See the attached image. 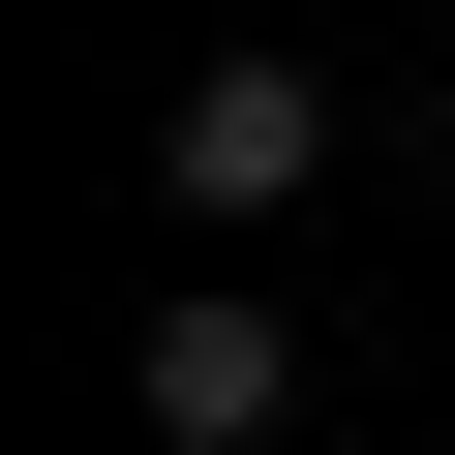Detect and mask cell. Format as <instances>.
Wrapping results in <instances>:
<instances>
[{
    "label": "cell",
    "instance_id": "obj_1",
    "mask_svg": "<svg viewBox=\"0 0 455 455\" xmlns=\"http://www.w3.org/2000/svg\"><path fill=\"white\" fill-rule=\"evenodd\" d=\"M304 182H334V61H274V31H212V61L152 92V212H182V243H274Z\"/></svg>",
    "mask_w": 455,
    "mask_h": 455
},
{
    "label": "cell",
    "instance_id": "obj_2",
    "mask_svg": "<svg viewBox=\"0 0 455 455\" xmlns=\"http://www.w3.org/2000/svg\"><path fill=\"white\" fill-rule=\"evenodd\" d=\"M122 425H152V455H274V425H304V334H274V274H182V304L122 334Z\"/></svg>",
    "mask_w": 455,
    "mask_h": 455
}]
</instances>
